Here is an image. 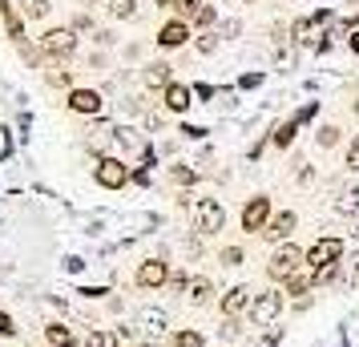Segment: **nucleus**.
<instances>
[{"instance_id":"f257e3e1","label":"nucleus","mask_w":359,"mask_h":347,"mask_svg":"<svg viewBox=\"0 0 359 347\" xmlns=\"http://www.w3.org/2000/svg\"><path fill=\"white\" fill-rule=\"evenodd\" d=\"M307 266V247H299V243H278L271 250V259H266V279L283 287V283L291 279L294 271H303Z\"/></svg>"},{"instance_id":"f03ea898","label":"nucleus","mask_w":359,"mask_h":347,"mask_svg":"<svg viewBox=\"0 0 359 347\" xmlns=\"http://www.w3.org/2000/svg\"><path fill=\"white\" fill-rule=\"evenodd\" d=\"M283 307H287V295H283V287H266V291H255V303H250L246 319L255 323V331L275 327V319L283 315Z\"/></svg>"},{"instance_id":"7ed1b4c3","label":"nucleus","mask_w":359,"mask_h":347,"mask_svg":"<svg viewBox=\"0 0 359 347\" xmlns=\"http://www.w3.org/2000/svg\"><path fill=\"white\" fill-rule=\"evenodd\" d=\"M343 250H347V243H343V238H335V234L315 238V243L307 247V271L323 275V271H335V266H343Z\"/></svg>"},{"instance_id":"20e7f679","label":"nucleus","mask_w":359,"mask_h":347,"mask_svg":"<svg viewBox=\"0 0 359 347\" xmlns=\"http://www.w3.org/2000/svg\"><path fill=\"white\" fill-rule=\"evenodd\" d=\"M41 53L49 57L53 65L69 61V57L77 53V29H73V25H57V29H49V33L41 36Z\"/></svg>"},{"instance_id":"39448f33","label":"nucleus","mask_w":359,"mask_h":347,"mask_svg":"<svg viewBox=\"0 0 359 347\" xmlns=\"http://www.w3.org/2000/svg\"><path fill=\"white\" fill-rule=\"evenodd\" d=\"M194 231L202 238H214V234L226 231V206L218 198H198L194 202Z\"/></svg>"},{"instance_id":"423d86ee","label":"nucleus","mask_w":359,"mask_h":347,"mask_svg":"<svg viewBox=\"0 0 359 347\" xmlns=\"http://www.w3.org/2000/svg\"><path fill=\"white\" fill-rule=\"evenodd\" d=\"M250 303H255V287L250 283H234V287H226L218 295V315L222 319H246Z\"/></svg>"},{"instance_id":"0eeeda50","label":"nucleus","mask_w":359,"mask_h":347,"mask_svg":"<svg viewBox=\"0 0 359 347\" xmlns=\"http://www.w3.org/2000/svg\"><path fill=\"white\" fill-rule=\"evenodd\" d=\"M271 194H255V198L243 202V215H238V226L243 234H262L266 231V222H271Z\"/></svg>"},{"instance_id":"6e6552de","label":"nucleus","mask_w":359,"mask_h":347,"mask_svg":"<svg viewBox=\"0 0 359 347\" xmlns=\"http://www.w3.org/2000/svg\"><path fill=\"white\" fill-rule=\"evenodd\" d=\"M130 165L121 162V158H114V154H105V158H97L93 162V182L101 186V190H121V186L130 182Z\"/></svg>"},{"instance_id":"1a4fd4ad","label":"nucleus","mask_w":359,"mask_h":347,"mask_svg":"<svg viewBox=\"0 0 359 347\" xmlns=\"http://www.w3.org/2000/svg\"><path fill=\"white\" fill-rule=\"evenodd\" d=\"M133 283L142 287V291H165V283H170V263L165 259H142L137 271H133Z\"/></svg>"},{"instance_id":"9d476101","label":"nucleus","mask_w":359,"mask_h":347,"mask_svg":"<svg viewBox=\"0 0 359 347\" xmlns=\"http://www.w3.org/2000/svg\"><path fill=\"white\" fill-rule=\"evenodd\" d=\"M65 109L77 117H101L105 114V97H101V89H69Z\"/></svg>"},{"instance_id":"9b49d317","label":"nucleus","mask_w":359,"mask_h":347,"mask_svg":"<svg viewBox=\"0 0 359 347\" xmlns=\"http://www.w3.org/2000/svg\"><path fill=\"white\" fill-rule=\"evenodd\" d=\"M294 226H299V215H294V210H278V215H271L262 238H266V243H275V247H278V243H291Z\"/></svg>"},{"instance_id":"f8f14e48","label":"nucleus","mask_w":359,"mask_h":347,"mask_svg":"<svg viewBox=\"0 0 359 347\" xmlns=\"http://www.w3.org/2000/svg\"><path fill=\"white\" fill-rule=\"evenodd\" d=\"M162 105L170 114H190V105H194V85L186 81H170L162 89Z\"/></svg>"},{"instance_id":"ddd939ff","label":"nucleus","mask_w":359,"mask_h":347,"mask_svg":"<svg viewBox=\"0 0 359 347\" xmlns=\"http://www.w3.org/2000/svg\"><path fill=\"white\" fill-rule=\"evenodd\" d=\"M186 41H190V25H186V20H165L162 29H158V49H182V45H186Z\"/></svg>"},{"instance_id":"4468645a","label":"nucleus","mask_w":359,"mask_h":347,"mask_svg":"<svg viewBox=\"0 0 359 347\" xmlns=\"http://www.w3.org/2000/svg\"><path fill=\"white\" fill-rule=\"evenodd\" d=\"M214 295H218V287H214L210 275H190V287H186V299L194 303V307H210Z\"/></svg>"},{"instance_id":"2eb2a0df","label":"nucleus","mask_w":359,"mask_h":347,"mask_svg":"<svg viewBox=\"0 0 359 347\" xmlns=\"http://www.w3.org/2000/svg\"><path fill=\"white\" fill-rule=\"evenodd\" d=\"M315 287H319L315 271H307V266H303V271H294L291 279L283 283V295H287V299H307L311 291H315Z\"/></svg>"},{"instance_id":"dca6fc26","label":"nucleus","mask_w":359,"mask_h":347,"mask_svg":"<svg viewBox=\"0 0 359 347\" xmlns=\"http://www.w3.org/2000/svg\"><path fill=\"white\" fill-rule=\"evenodd\" d=\"M45 343L49 347H77L81 339H77V331L69 327V323L53 319V323H45Z\"/></svg>"},{"instance_id":"f3484780","label":"nucleus","mask_w":359,"mask_h":347,"mask_svg":"<svg viewBox=\"0 0 359 347\" xmlns=\"http://www.w3.org/2000/svg\"><path fill=\"white\" fill-rule=\"evenodd\" d=\"M319 36H323V29L315 25V17H303L291 25V41H299V45H315Z\"/></svg>"},{"instance_id":"a211bd4d","label":"nucleus","mask_w":359,"mask_h":347,"mask_svg":"<svg viewBox=\"0 0 359 347\" xmlns=\"http://www.w3.org/2000/svg\"><path fill=\"white\" fill-rule=\"evenodd\" d=\"M0 17H4V29L13 41H25V17L13 8V0H0Z\"/></svg>"},{"instance_id":"6ab92c4d","label":"nucleus","mask_w":359,"mask_h":347,"mask_svg":"<svg viewBox=\"0 0 359 347\" xmlns=\"http://www.w3.org/2000/svg\"><path fill=\"white\" fill-rule=\"evenodd\" d=\"M137 323H142L146 331H165L170 327V315L158 311V307H142V311H137Z\"/></svg>"},{"instance_id":"aec40b11","label":"nucleus","mask_w":359,"mask_h":347,"mask_svg":"<svg viewBox=\"0 0 359 347\" xmlns=\"http://www.w3.org/2000/svg\"><path fill=\"white\" fill-rule=\"evenodd\" d=\"M174 65H165V61H154V65H146V85H154V89H165V85L174 81V73H170Z\"/></svg>"},{"instance_id":"412c9836","label":"nucleus","mask_w":359,"mask_h":347,"mask_svg":"<svg viewBox=\"0 0 359 347\" xmlns=\"http://www.w3.org/2000/svg\"><path fill=\"white\" fill-rule=\"evenodd\" d=\"M170 347H206V335L198 327H178L174 339H170Z\"/></svg>"},{"instance_id":"4be33fe9","label":"nucleus","mask_w":359,"mask_h":347,"mask_svg":"<svg viewBox=\"0 0 359 347\" xmlns=\"http://www.w3.org/2000/svg\"><path fill=\"white\" fill-rule=\"evenodd\" d=\"M194 49L202 53V57H214V53L222 49V33H214V29L198 33V36H194Z\"/></svg>"},{"instance_id":"5701e85b","label":"nucleus","mask_w":359,"mask_h":347,"mask_svg":"<svg viewBox=\"0 0 359 347\" xmlns=\"http://www.w3.org/2000/svg\"><path fill=\"white\" fill-rule=\"evenodd\" d=\"M45 81H49L53 89H73V69H65V65H49V69H45Z\"/></svg>"},{"instance_id":"b1692460","label":"nucleus","mask_w":359,"mask_h":347,"mask_svg":"<svg viewBox=\"0 0 359 347\" xmlns=\"http://www.w3.org/2000/svg\"><path fill=\"white\" fill-rule=\"evenodd\" d=\"M294 133H299V125H294V117H291V121H278L275 130H271V142H275L278 149H287V146L294 142Z\"/></svg>"},{"instance_id":"393cba45","label":"nucleus","mask_w":359,"mask_h":347,"mask_svg":"<svg viewBox=\"0 0 359 347\" xmlns=\"http://www.w3.org/2000/svg\"><path fill=\"white\" fill-rule=\"evenodd\" d=\"M81 347H121V339H117L114 331H105V327H93L89 335H85V343Z\"/></svg>"},{"instance_id":"a878e982","label":"nucleus","mask_w":359,"mask_h":347,"mask_svg":"<svg viewBox=\"0 0 359 347\" xmlns=\"http://www.w3.org/2000/svg\"><path fill=\"white\" fill-rule=\"evenodd\" d=\"M49 8H53V0H20V17H25V20L49 17Z\"/></svg>"},{"instance_id":"bb28decb","label":"nucleus","mask_w":359,"mask_h":347,"mask_svg":"<svg viewBox=\"0 0 359 347\" xmlns=\"http://www.w3.org/2000/svg\"><path fill=\"white\" fill-rule=\"evenodd\" d=\"M335 210H339V215H359V186L343 190L339 198H335Z\"/></svg>"},{"instance_id":"cd10ccee","label":"nucleus","mask_w":359,"mask_h":347,"mask_svg":"<svg viewBox=\"0 0 359 347\" xmlns=\"http://www.w3.org/2000/svg\"><path fill=\"white\" fill-rule=\"evenodd\" d=\"M214 20H218V8H214V4H202V8H198V17L190 20V29L206 33V29H214Z\"/></svg>"},{"instance_id":"c85d7f7f","label":"nucleus","mask_w":359,"mask_h":347,"mask_svg":"<svg viewBox=\"0 0 359 347\" xmlns=\"http://www.w3.org/2000/svg\"><path fill=\"white\" fill-rule=\"evenodd\" d=\"M109 13L117 20H133L137 17V0H109Z\"/></svg>"},{"instance_id":"c756f323","label":"nucleus","mask_w":359,"mask_h":347,"mask_svg":"<svg viewBox=\"0 0 359 347\" xmlns=\"http://www.w3.org/2000/svg\"><path fill=\"white\" fill-rule=\"evenodd\" d=\"M202 4H206V0H174V13H178V20L190 25V20L198 17V8H202Z\"/></svg>"},{"instance_id":"7c9ffc66","label":"nucleus","mask_w":359,"mask_h":347,"mask_svg":"<svg viewBox=\"0 0 359 347\" xmlns=\"http://www.w3.org/2000/svg\"><path fill=\"white\" fill-rule=\"evenodd\" d=\"M17 53L25 65H45V53L36 49V45H29V41H17Z\"/></svg>"},{"instance_id":"2f4dec72","label":"nucleus","mask_w":359,"mask_h":347,"mask_svg":"<svg viewBox=\"0 0 359 347\" xmlns=\"http://www.w3.org/2000/svg\"><path fill=\"white\" fill-rule=\"evenodd\" d=\"M218 335H222V339H243L246 335V327H243V319H222V323H218Z\"/></svg>"},{"instance_id":"473e14b6","label":"nucleus","mask_w":359,"mask_h":347,"mask_svg":"<svg viewBox=\"0 0 359 347\" xmlns=\"http://www.w3.org/2000/svg\"><path fill=\"white\" fill-rule=\"evenodd\" d=\"M339 137H343V130H339V125H323V130L315 133V142H319V149L339 146Z\"/></svg>"},{"instance_id":"72a5a7b5","label":"nucleus","mask_w":359,"mask_h":347,"mask_svg":"<svg viewBox=\"0 0 359 347\" xmlns=\"http://www.w3.org/2000/svg\"><path fill=\"white\" fill-rule=\"evenodd\" d=\"M218 263H222V266H243L246 263V250L243 247H222V250H218Z\"/></svg>"},{"instance_id":"f704fd0d","label":"nucleus","mask_w":359,"mask_h":347,"mask_svg":"<svg viewBox=\"0 0 359 347\" xmlns=\"http://www.w3.org/2000/svg\"><path fill=\"white\" fill-rule=\"evenodd\" d=\"M170 178L178 186H198V170H186V165H170Z\"/></svg>"},{"instance_id":"c9c22d12","label":"nucleus","mask_w":359,"mask_h":347,"mask_svg":"<svg viewBox=\"0 0 359 347\" xmlns=\"http://www.w3.org/2000/svg\"><path fill=\"white\" fill-rule=\"evenodd\" d=\"M343 165H347L351 174H359V133H351V146L343 154Z\"/></svg>"},{"instance_id":"e433bc0d","label":"nucleus","mask_w":359,"mask_h":347,"mask_svg":"<svg viewBox=\"0 0 359 347\" xmlns=\"http://www.w3.org/2000/svg\"><path fill=\"white\" fill-rule=\"evenodd\" d=\"M174 295H186V287H190V275L186 271H170V283H165Z\"/></svg>"},{"instance_id":"4c0bfd02","label":"nucleus","mask_w":359,"mask_h":347,"mask_svg":"<svg viewBox=\"0 0 359 347\" xmlns=\"http://www.w3.org/2000/svg\"><path fill=\"white\" fill-rule=\"evenodd\" d=\"M0 339H17V319L8 311H0Z\"/></svg>"},{"instance_id":"58836bf2","label":"nucleus","mask_w":359,"mask_h":347,"mask_svg":"<svg viewBox=\"0 0 359 347\" xmlns=\"http://www.w3.org/2000/svg\"><path fill=\"white\" fill-rule=\"evenodd\" d=\"M315 114H319V101H307V105H303V109L294 114V125H307V121H311Z\"/></svg>"},{"instance_id":"ea45409f","label":"nucleus","mask_w":359,"mask_h":347,"mask_svg":"<svg viewBox=\"0 0 359 347\" xmlns=\"http://www.w3.org/2000/svg\"><path fill=\"white\" fill-rule=\"evenodd\" d=\"M278 339H283V327H262V339H259V347H275Z\"/></svg>"},{"instance_id":"a19ab883","label":"nucleus","mask_w":359,"mask_h":347,"mask_svg":"<svg viewBox=\"0 0 359 347\" xmlns=\"http://www.w3.org/2000/svg\"><path fill=\"white\" fill-rule=\"evenodd\" d=\"M262 85V73H243L238 77V89H259Z\"/></svg>"},{"instance_id":"79ce46f5","label":"nucleus","mask_w":359,"mask_h":347,"mask_svg":"<svg viewBox=\"0 0 359 347\" xmlns=\"http://www.w3.org/2000/svg\"><path fill=\"white\" fill-rule=\"evenodd\" d=\"M238 33H243V20H226L222 25V41H234Z\"/></svg>"},{"instance_id":"37998d69","label":"nucleus","mask_w":359,"mask_h":347,"mask_svg":"<svg viewBox=\"0 0 359 347\" xmlns=\"http://www.w3.org/2000/svg\"><path fill=\"white\" fill-rule=\"evenodd\" d=\"M347 279L359 283V250H351V263H347Z\"/></svg>"},{"instance_id":"c03bdc74","label":"nucleus","mask_w":359,"mask_h":347,"mask_svg":"<svg viewBox=\"0 0 359 347\" xmlns=\"http://www.w3.org/2000/svg\"><path fill=\"white\" fill-rule=\"evenodd\" d=\"M182 137H190V142H198V137H206V130H202V125H182Z\"/></svg>"},{"instance_id":"a18cd8bd","label":"nucleus","mask_w":359,"mask_h":347,"mask_svg":"<svg viewBox=\"0 0 359 347\" xmlns=\"http://www.w3.org/2000/svg\"><path fill=\"white\" fill-rule=\"evenodd\" d=\"M73 29H77V33H89V29H93V17H85L81 13V17L73 20Z\"/></svg>"},{"instance_id":"49530a36","label":"nucleus","mask_w":359,"mask_h":347,"mask_svg":"<svg viewBox=\"0 0 359 347\" xmlns=\"http://www.w3.org/2000/svg\"><path fill=\"white\" fill-rule=\"evenodd\" d=\"M146 125H149V130H154V133H162L165 117H162V114H149V117H146Z\"/></svg>"},{"instance_id":"de8ad7c7","label":"nucleus","mask_w":359,"mask_h":347,"mask_svg":"<svg viewBox=\"0 0 359 347\" xmlns=\"http://www.w3.org/2000/svg\"><path fill=\"white\" fill-rule=\"evenodd\" d=\"M214 93H218L214 85H194V97H202V101H206V97H214Z\"/></svg>"},{"instance_id":"09e8293b","label":"nucleus","mask_w":359,"mask_h":347,"mask_svg":"<svg viewBox=\"0 0 359 347\" xmlns=\"http://www.w3.org/2000/svg\"><path fill=\"white\" fill-rule=\"evenodd\" d=\"M114 335L126 343V339H133V327H130V323H121V327H114Z\"/></svg>"},{"instance_id":"8fccbe9b","label":"nucleus","mask_w":359,"mask_h":347,"mask_svg":"<svg viewBox=\"0 0 359 347\" xmlns=\"http://www.w3.org/2000/svg\"><path fill=\"white\" fill-rule=\"evenodd\" d=\"M331 45H335L331 36H319V41H315V53H331Z\"/></svg>"},{"instance_id":"3c124183","label":"nucleus","mask_w":359,"mask_h":347,"mask_svg":"<svg viewBox=\"0 0 359 347\" xmlns=\"http://www.w3.org/2000/svg\"><path fill=\"white\" fill-rule=\"evenodd\" d=\"M347 45H351V53H355V57H359V29H355V33H351V36H347Z\"/></svg>"},{"instance_id":"603ef678","label":"nucleus","mask_w":359,"mask_h":347,"mask_svg":"<svg viewBox=\"0 0 359 347\" xmlns=\"http://www.w3.org/2000/svg\"><path fill=\"white\" fill-rule=\"evenodd\" d=\"M154 4H158V8H174V0H154Z\"/></svg>"},{"instance_id":"864d4df0","label":"nucleus","mask_w":359,"mask_h":347,"mask_svg":"<svg viewBox=\"0 0 359 347\" xmlns=\"http://www.w3.org/2000/svg\"><path fill=\"white\" fill-rule=\"evenodd\" d=\"M142 347H170V343H154V339H146V343H142Z\"/></svg>"},{"instance_id":"5fc2aeb1","label":"nucleus","mask_w":359,"mask_h":347,"mask_svg":"<svg viewBox=\"0 0 359 347\" xmlns=\"http://www.w3.org/2000/svg\"><path fill=\"white\" fill-rule=\"evenodd\" d=\"M347 4H351V8H359V0H347Z\"/></svg>"},{"instance_id":"6e6d98bb","label":"nucleus","mask_w":359,"mask_h":347,"mask_svg":"<svg viewBox=\"0 0 359 347\" xmlns=\"http://www.w3.org/2000/svg\"><path fill=\"white\" fill-rule=\"evenodd\" d=\"M355 114H359V97H355Z\"/></svg>"},{"instance_id":"4d7b16f0","label":"nucleus","mask_w":359,"mask_h":347,"mask_svg":"<svg viewBox=\"0 0 359 347\" xmlns=\"http://www.w3.org/2000/svg\"><path fill=\"white\" fill-rule=\"evenodd\" d=\"M246 4H255V0H246Z\"/></svg>"}]
</instances>
